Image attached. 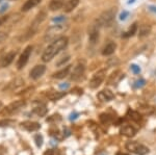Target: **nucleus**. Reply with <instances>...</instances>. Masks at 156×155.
I'll return each instance as SVG.
<instances>
[{"instance_id":"1","label":"nucleus","mask_w":156,"mask_h":155,"mask_svg":"<svg viewBox=\"0 0 156 155\" xmlns=\"http://www.w3.org/2000/svg\"><path fill=\"white\" fill-rule=\"evenodd\" d=\"M68 43H69V39L67 37H60L58 39L54 40L51 44L49 45L42 54V61L47 62H50L53 57L58 54L62 49L67 47Z\"/></svg>"},{"instance_id":"2","label":"nucleus","mask_w":156,"mask_h":155,"mask_svg":"<svg viewBox=\"0 0 156 155\" xmlns=\"http://www.w3.org/2000/svg\"><path fill=\"white\" fill-rule=\"evenodd\" d=\"M115 12L117 9L115 7L112 9H109L107 11L103 12L98 19L96 20V23H97V26L98 27H106V26H110L114 22V19H115Z\"/></svg>"},{"instance_id":"3","label":"nucleus","mask_w":156,"mask_h":155,"mask_svg":"<svg viewBox=\"0 0 156 155\" xmlns=\"http://www.w3.org/2000/svg\"><path fill=\"white\" fill-rule=\"evenodd\" d=\"M68 29V25H64V24H56L54 26L50 27L48 30L46 31V34L44 37V40L46 42H53L54 40L60 37L59 36L62 33H64Z\"/></svg>"},{"instance_id":"4","label":"nucleus","mask_w":156,"mask_h":155,"mask_svg":"<svg viewBox=\"0 0 156 155\" xmlns=\"http://www.w3.org/2000/svg\"><path fill=\"white\" fill-rule=\"evenodd\" d=\"M125 147H126L128 151L136 155H146L147 153H149V148L146 147L145 145L137 143V142H127Z\"/></svg>"},{"instance_id":"5","label":"nucleus","mask_w":156,"mask_h":155,"mask_svg":"<svg viewBox=\"0 0 156 155\" xmlns=\"http://www.w3.org/2000/svg\"><path fill=\"white\" fill-rule=\"evenodd\" d=\"M24 105H25L24 100H17V101L12 102L11 104H9L7 106L4 107V108L0 111V114H2V116H9V114L18 111L19 109L22 108Z\"/></svg>"},{"instance_id":"6","label":"nucleus","mask_w":156,"mask_h":155,"mask_svg":"<svg viewBox=\"0 0 156 155\" xmlns=\"http://www.w3.org/2000/svg\"><path fill=\"white\" fill-rule=\"evenodd\" d=\"M105 76H106V71L105 70H100L97 73H95L93 75L92 79L90 80V89H97L98 86H100V84L104 81Z\"/></svg>"},{"instance_id":"7","label":"nucleus","mask_w":156,"mask_h":155,"mask_svg":"<svg viewBox=\"0 0 156 155\" xmlns=\"http://www.w3.org/2000/svg\"><path fill=\"white\" fill-rule=\"evenodd\" d=\"M31 51H32V46H30V45L23 50L22 54L20 55V58L18 59V62H17V68H18V70L23 69L25 67V65L27 64V62H28V59L30 57Z\"/></svg>"},{"instance_id":"8","label":"nucleus","mask_w":156,"mask_h":155,"mask_svg":"<svg viewBox=\"0 0 156 155\" xmlns=\"http://www.w3.org/2000/svg\"><path fill=\"white\" fill-rule=\"evenodd\" d=\"M85 66L82 62H78L76 66L73 68V71L71 73V79L72 80H79L84 74Z\"/></svg>"},{"instance_id":"9","label":"nucleus","mask_w":156,"mask_h":155,"mask_svg":"<svg viewBox=\"0 0 156 155\" xmlns=\"http://www.w3.org/2000/svg\"><path fill=\"white\" fill-rule=\"evenodd\" d=\"M15 56H16V51H11L2 56L0 58V68H6L7 66H9L14 61Z\"/></svg>"},{"instance_id":"10","label":"nucleus","mask_w":156,"mask_h":155,"mask_svg":"<svg viewBox=\"0 0 156 155\" xmlns=\"http://www.w3.org/2000/svg\"><path fill=\"white\" fill-rule=\"evenodd\" d=\"M45 71H46V67L44 65H37V66L32 68V70L29 73V76L32 79H37L45 73Z\"/></svg>"},{"instance_id":"11","label":"nucleus","mask_w":156,"mask_h":155,"mask_svg":"<svg viewBox=\"0 0 156 155\" xmlns=\"http://www.w3.org/2000/svg\"><path fill=\"white\" fill-rule=\"evenodd\" d=\"M98 99L101 100V101H110L115 98V95L112 91L109 90H103V91L99 92L97 95Z\"/></svg>"},{"instance_id":"12","label":"nucleus","mask_w":156,"mask_h":155,"mask_svg":"<svg viewBox=\"0 0 156 155\" xmlns=\"http://www.w3.org/2000/svg\"><path fill=\"white\" fill-rule=\"evenodd\" d=\"M136 133V129L134 127H132L131 125H125L121 128V134L127 137H132Z\"/></svg>"},{"instance_id":"13","label":"nucleus","mask_w":156,"mask_h":155,"mask_svg":"<svg viewBox=\"0 0 156 155\" xmlns=\"http://www.w3.org/2000/svg\"><path fill=\"white\" fill-rule=\"evenodd\" d=\"M21 125H22V127L26 129L27 131H37L41 128V125L37 123V122L26 121V122H23Z\"/></svg>"},{"instance_id":"14","label":"nucleus","mask_w":156,"mask_h":155,"mask_svg":"<svg viewBox=\"0 0 156 155\" xmlns=\"http://www.w3.org/2000/svg\"><path fill=\"white\" fill-rule=\"evenodd\" d=\"M71 67L72 66L65 67L64 69L59 70V71H57L56 73H54L53 75H52V77H53V78H56V79H62V78H65V77H66L67 75H69L70 71H71Z\"/></svg>"},{"instance_id":"15","label":"nucleus","mask_w":156,"mask_h":155,"mask_svg":"<svg viewBox=\"0 0 156 155\" xmlns=\"http://www.w3.org/2000/svg\"><path fill=\"white\" fill-rule=\"evenodd\" d=\"M115 48H117V45H115V43H114V42H110V43H108L106 46L103 48L102 54L103 55H112V54L115 51Z\"/></svg>"},{"instance_id":"16","label":"nucleus","mask_w":156,"mask_h":155,"mask_svg":"<svg viewBox=\"0 0 156 155\" xmlns=\"http://www.w3.org/2000/svg\"><path fill=\"white\" fill-rule=\"evenodd\" d=\"M41 2V0H26V2L23 4V6H22V12H27L29 11V9H34V6H37V4Z\"/></svg>"},{"instance_id":"17","label":"nucleus","mask_w":156,"mask_h":155,"mask_svg":"<svg viewBox=\"0 0 156 155\" xmlns=\"http://www.w3.org/2000/svg\"><path fill=\"white\" fill-rule=\"evenodd\" d=\"M65 5L64 0H51L49 4V9H51L52 12L54 11H58V9H62Z\"/></svg>"},{"instance_id":"18","label":"nucleus","mask_w":156,"mask_h":155,"mask_svg":"<svg viewBox=\"0 0 156 155\" xmlns=\"http://www.w3.org/2000/svg\"><path fill=\"white\" fill-rule=\"evenodd\" d=\"M78 4H79V0H68L66 4L64 5V11L66 12H72Z\"/></svg>"},{"instance_id":"19","label":"nucleus","mask_w":156,"mask_h":155,"mask_svg":"<svg viewBox=\"0 0 156 155\" xmlns=\"http://www.w3.org/2000/svg\"><path fill=\"white\" fill-rule=\"evenodd\" d=\"M99 40V30H98L97 25L95 27H93L90 31V42L92 44H95Z\"/></svg>"},{"instance_id":"20","label":"nucleus","mask_w":156,"mask_h":155,"mask_svg":"<svg viewBox=\"0 0 156 155\" xmlns=\"http://www.w3.org/2000/svg\"><path fill=\"white\" fill-rule=\"evenodd\" d=\"M151 31V27L150 25H142V26L140 27V30H138V37H147L148 34L150 33Z\"/></svg>"},{"instance_id":"21","label":"nucleus","mask_w":156,"mask_h":155,"mask_svg":"<svg viewBox=\"0 0 156 155\" xmlns=\"http://www.w3.org/2000/svg\"><path fill=\"white\" fill-rule=\"evenodd\" d=\"M137 31V24L134 23L131 25V27H130L128 30L125 32L124 34H123V37H133L135 33H136Z\"/></svg>"},{"instance_id":"22","label":"nucleus","mask_w":156,"mask_h":155,"mask_svg":"<svg viewBox=\"0 0 156 155\" xmlns=\"http://www.w3.org/2000/svg\"><path fill=\"white\" fill-rule=\"evenodd\" d=\"M34 114H36L39 117H44L47 114V108L45 105H40L34 108Z\"/></svg>"},{"instance_id":"23","label":"nucleus","mask_w":156,"mask_h":155,"mask_svg":"<svg viewBox=\"0 0 156 155\" xmlns=\"http://www.w3.org/2000/svg\"><path fill=\"white\" fill-rule=\"evenodd\" d=\"M65 96V93H60V92H50V93L47 94V97L52 100V101H56V100L60 99L62 97Z\"/></svg>"},{"instance_id":"24","label":"nucleus","mask_w":156,"mask_h":155,"mask_svg":"<svg viewBox=\"0 0 156 155\" xmlns=\"http://www.w3.org/2000/svg\"><path fill=\"white\" fill-rule=\"evenodd\" d=\"M128 116H129L130 119L133 120V121H135V122L140 121V119H142V117H140V112L134 111H128Z\"/></svg>"},{"instance_id":"25","label":"nucleus","mask_w":156,"mask_h":155,"mask_svg":"<svg viewBox=\"0 0 156 155\" xmlns=\"http://www.w3.org/2000/svg\"><path fill=\"white\" fill-rule=\"evenodd\" d=\"M112 116H109V114H100V121H101V123L102 124H108V123H110L112 122Z\"/></svg>"},{"instance_id":"26","label":"nucleus","mask_w":156,"mask_h":155,"mask_svg":"<svg viewBox=\"0 0 156 155\" xmlns=\"http://www.w3.org/2000/svg\"><path fill=\"white\" fill-rule=\"evenodd\" d=\"M34 142H36V145L37 147H42L43 145V136H41V134H36L34 136Z\"/></svg>"},{"instance_id":"27","label":"nucleus","mask_w":156,"mask_h":155,"mask_svg":"<svg viewBox=\"0 0 156 155\" xmlns=\"http://www.w3.org/2000/svg\"><path fill=\"white\" fill-rule=\"evenodd\" d=\"M121 72L120 71H115V73H112V75L109 76V78H108V84H112L115 82V78L118 77V74H120Z\"/></svg>"},{"instance_id":"28","label":"nucleus","mask_w":156,"mask_h":155,"mask_svg":"<svg viewBox=\"0 0 156 155\" xmlns=\"http://www.w3.org/2000/svg\"><path fill=\"white\" fill-rule=\"evenodd\" d=\"M70 59V56L68 55V56H66V57H62V59H60V61H58L56 62V66L57 67H59V66H65V64H66V62L69 61Z\"/></svg>"},{"instance_id":"29","label":"nucleus","mask_w":156,"mask_h":155,"mask_svg":"<svg viewBox=\"0 0 156 155\" xmlns=\"http://www.w3.org/2000/svg\"><path fill=\"white\" fill-rule=\"evenodd\" d=\"M52 21H53V22H56V23H58V22H64V21H66V17H64V16H58V17H56V18H53V19H52Z\"/></svg>"},{"instance_id":"30","label":"nucleus","mask_w":156,"mask_h":155,"mask_svg":"<svg viewBox=\"0 0 156 155\" xmlns=\"http://www.w3.org/2000/svg\"><path fill=\"white\" fill-rule=\"evenodd\" d=\"M131 70H132L133 73H135V74H138L140 72V67L136 66V65H131Z\"/></svg>"},{"instance_id":"31","label":"nucleus","mask_w":156,"mask_h":155,"mask_svg":"<svg viewBox=\"0 0 156 155\" xmlns=\"http://www.w3.org/2000/svg\"><path fill=\"white\" fill-rule=\"evenodd\" d=\"M129 16V12H126V11H124L122 12V14L120 15V20H126L127 17Z\"/></svg>"},{"instance_id":"32","label":"nucleus","mask_w":156,"mask_h":155,"mask_svg":"<svg viewBox=\"0 0 156 155\" xmlns=\"http://www.w3.org/2000/svg\"><path fill=\"white\" fill-rule=\"evenodd\" d=\"M7 37V34L5 33V32H3V31H0V43L1 42H3L4 40H5Z\"/></svg>"},{"instance_id":"33","label":"nucleus","mask_w":156,"mask_h":155,"mask_svg":"<svg viewBox=\"0 0 156 155\" xmlns=\"http://www.w3.org/2000/svg\"><path fill=\"white\" fill-rule=\"evenodd\" d=\"M135 83H136V84H135V86H136V87L140 86H140H145V80H144V79H140V80H137Z\"/></svg>"},{"instance_id":"34","label":"nucleus","mask_w":156,"mask_h":155,"mask_svg":"<svg viewBox=\"0 0 156 155\" xmlns=\"http://www.w3.org/2000/svg\"><path fill=\"white\" fill-rule=\"evenodd\" d=\"M9 123H12V122L9 120H3V121H0V126H7Z\"/></svg>"},{"instance_id":"35","label":"nucleus","mask_w":156,"mask_h":155,"mask_svg":"<svg viewBox=\"0 0 156 155\" xmlns=\"http://www.w3.org/2000/svg\"><path fill=\"white\" fill-rule=\"evenodd\" d=\"M44 155H54V152H53V150H48V151L45 152Z\"/></svg>"},{"instance_id":"36","label":"nucleus","mask_w":156,"mask_h":155,"mask_svg":"<svg viewBox=\"0 0 156 155\" xmlns=\"http://www.w3.org/2000/svg\"><path fill=\"white\" fill-rule=\"evenodd\" d=\"M6 19H7L6 17H3V18H0V26H1V25L6 21Z\"/></svg>"},{"instance_id":"37","label":"nucleus","mask_w":156,"mask_h":155,"mask_svg":"<svg viewBox=\"0 0 156 155\" xmlns=\"http://www.w3.org/2000/svg\"><path fill=\"white\" fill-rule=\"evenodd\" d=\"M7 9V4H5V5H3L1 7V9H0V12H2L3 11H5V9Z\"/></svg>"},{"instance_id":"38","label":"nucleus","mask_w":156,"mask_h":155,"mask_svg":"<svg viewBox=\"0 0 156 155\" xmlns=\"http://www.w3.org/2000/svg\"><path fill=\"white\" fill-rule=\"evenodd\" d=\"M149 9H150V11H152V12H156V6H150Z\"/></svg>"},{"instance_id":"39","label":"nucleus","mask_w":156,"mask_h":155,"mask_svg":"<svg viewBox=\"0 0 156 155\" xmlns=\"http://www.w3.org/2000/svg\"><path fill=\"white\" fill-rule=\"evenodd\" d=\"M115 155H129V154H126V153H123V152H118Z\"/></svg>"},{"instance_id":"40","label":"nucleus","mask_w":156,"mask_h":155,"mask_svg":"<svg viewBox=\"0 0 156 155\" xmlns=\"http://www.w3.org/2000/svg\"><path fill=\"white\" fill-rule=\"evenodd\" d=\"M2 107V102H0V108Z\"/></svg>"}]
</instances>
